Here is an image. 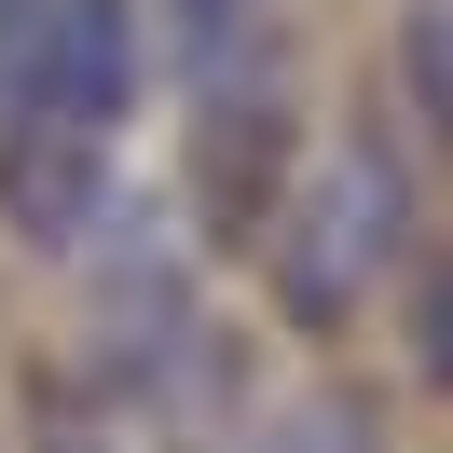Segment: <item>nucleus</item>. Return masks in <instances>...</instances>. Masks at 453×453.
I'll list each match as a JSON object with an SVG mask.
<instances>
[{"label":"nucleus","instance_id":"obj_1","mask_svg":"<svg viewBox=\"0 0 453 453\" xmlns=\"http://www.w3.org/2000/svg\"><path fill=\"white\" fill-rule=\"evenodd\" d=\"M398 261H412V179L371 138H330L316 165L275 179V206H261V275H275L288 330H357Z\"/></svg>","mask_w":453,"mask_h":453},{"label":"nucleus","instance_id":"obj_7","mask_svg":"<svg viewBox=\"0 0 453 453\" xmlns=\"http://www.w3.org/2000/svg\"><path fill=\"white\" fill-rule=\"evenodd\" d=\"M398 96H412L426 138L453 124V28H440V0H412V28H398Z\"/></svg>","mask_w":453,"mask_h":453},{"label":"nucleus","instance_id":"obj_8","mask_svg":"<svg viewBox=\"0 0 453 453\" xmlns=\"http://www.w3.org/2000/svg\"><path fill=\"white\" fill-rule=\"evenodd\" d=\"M14 28H28V0H0V96H14Z\"/></svg>","mask_w":453,"mask_h":453},{"label":"nucleus","instance_id":"obj_6","mask_svg":"<svg viewBox=\"0 0 453 453\" xmlns=\"http://www.w3.org/2000/svg\"><path fill=\"white\" fill-rule=\"evenodd\" d=\"M248 453H385V426H371V398L316 385V398H288V412H261Z\"/></svg>","mask_w":453,"mask_h":453},{"label":"nucleus","instance_id":"obj_2","mask_svg":"<svg viewBox=\"0 0 453 453\" xmlns=\"http://www.w3.org/2000/svg\"><path fill=\"white\" fill-rule=\"evenodd\" d=\"M151 83L138 0H28L14 28V124H69V138H111Z\"/></svg>","mask_w":453,"mask_h":453},{"label":"nucleus","instance_id":"obj_5","mask_svg":"<svg viewBox=\"0 0 453 453\" xmlns=\"http://www.w3.org/2000/svg\"><path fill=\"white\" fill-rule=\"evenodd\" d=\"M165 14V69L206 96H275V0H151Z\"/></svg>","mask_w":453,"mask_h":453},{"label":"nucleus","instance_id":"obj_3","mask_svg":"<svg viewBox=\"0 0 453 453\" xmlns=\"http://www.w3.org/2000/svg\"><path fill=\"white\" fill-rule=\"evenodd\" d=\"M96 193H111V138H69V124H14L0 138V220L28 248H83Z\"/></svg>","mask_w":453,"mask_h":453},{"label":"nucleus","instance_id":"obj_4","mask_svg":"<svg viewBox=\"0 0 453 453\" xmlns=\"http://www.w3.org/2000/svg\"><path fill=\"white\" fill-rule=\"evenodd\" d=\"M275 179H288V111H275V96H206V124H193V193H206V220H220V234H261Z\"/></svg>","mask_w":453,"mask_h":453}]
</instances>
